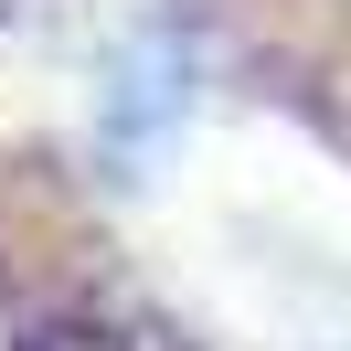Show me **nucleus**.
Listing matches in <instances>:
<instances>
[{"instance_id":"f257e3e1","label":"nucleus","mask_w":351,"mask_h":351,"mask_svg":"<svg viewBox=\"0 0 351 351\" xmlns=\"http://www.w3.org/2000/svg\"><path fill=\"white\" fill-rule=\"evenodd\" d=\"M181 96H192V53H181V32H138V43L117 53V75H107L96 128H107L117 149H149V138L181 117Z\"/></svg>"}]
</instances>
